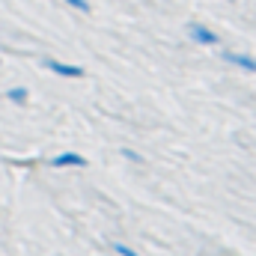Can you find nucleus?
<instances>
[{
	"instance_id": "obj_1",
	"label": "nucleus",
	"mask_w": 256,
	"mask_h": 256,
	"mask_svg": "<svg viewBox=\"0 0 256 256\" xmlns=\"http://www.w3.org/2000/svg\"><path fill=\"white\" fill-rule=\"evenodd\" d=\"M188 33H191V39L196 42V45H218V42H220V36H218L214 30L202 27V24H191Z\"/></svg>"
},
{
	"instance_id": "obj_2",
	"label": "nucleus",
	"mask_w": 256,
	"mask_h": 256,
	"mask_svg": "<svg viewBox=\"0 0 256 256\" xmlns=\"http://www.w3.org/2000/svg\"><path fill=\"white\" fill-rule=\"evenodd\" d=\"M51 167L54 170H63V167H86V158L80 152H60L57 158H51Z\"/></svg>"
},
{
	"instance_id": "obj_3",
	"label": "nucleus",
	"mask_w": 256,
	"mask_h": 256,
	"mask_svg": "<svg viewBox=\"0 0 256 256\" xmlns=\"http://www.w3.org/2000/svg\"><path fill=\"white\" fill-rule=\"evenodd\" d=\"M45 68H48V72H54V74H60V78H80V74H84V68H80V66L60 63V60H45Z\"/></svg>"
},
{
	"instance_id": "obj_4",
	"label": "nucleus",
	"mask_w": 256,
	"mask_h": 256,
	"mask_svg": "<svg viewBox=\"0 0 256 256\" xmlns=\"http://www.w3.org/2000/svg\"><path fill=\"white\" fill-rule=\"evenodd\" d=\"M224 60L232 66H238V68H244V72H254L256 74V60L254 57H244V54H236V51H226L224 54Z\"/></svg>"
},
{
	"instance_id": "obj_5",
	"label": "nucleus",
	"mask_w": 256,
	"mask_h": 256,
	"mask_svg": "<svg viewBox=\"0 0 256 256\" xmlns=\"http://www.w3.org/2000/svg\"><path fill=\"white\" fill-rule=\"evenodd\" d=\"M27 96H30V92H27V86H12V90L6 92V98H9V102H15V104H24V102H27Z\"/></svg>"
},
{
	"instance_id": "obj_6",
	"label": "nucleus",
	"mask_w": 256,
	"mask_h": 256,
	"mask_svg": "<svg viewBox=\"0 0 256 256\" xmlns=\"http://www.w3.org/2000/svg\"><path fill=\"white\" fill-rule=\"evenodd\" d=\"M114 250H116L120 256H140L137 250H131V248H128V244H122V242H116V244H114Z\"/></svg>"
},
{
	"instance_id": "obj_7",
	"label": "nucleus",
	"mask_w": 256,
	"mask_h": 256,
	"mask_svg": "<svg viewBox=\"0 0 256 256\" xmlns=\"http://www.w3.org/2000/svg\"><path fill=\"white\" fill-rule=\"evenodd\" d=\"M66 3H68L72 9H80V12H90V3H86V0H66Z\"/></svg>"
},
{
	"instance_id": "obj_8",
	"label": "nucleus",
	"mask_w": 256,
	"mask_h": 256,
	"mask_svg": "<svg viewBox=\"0 0 256 256\" xmlns=\"http://www.w3.org/2000/svg\"><path fill=\"white\" fill-rule=\"evenodd\" d=\"M122 158H128V161H143L137 152H131V149H122Z\"/></svg>"
}]
</instances>
